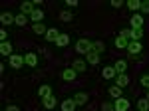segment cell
<instances>
[{
    "mask_svg": "<svg viewBox=\"0 0 149 111\" xmlns=\"http://www.w3.org/2000/svg\"><path fill=\"white\" fill-rule=\"evenodd\" d=\"M102 111H115V109H113V103H109V101L102 103Z\"/></svg>",
    "mask_w": 149,
    "mask_h": 111,
    "instance_id": "obj_34",
    "label": "cell"
},
{
    "mask_svg": "<svg viewBox=\"0 0 149 111\" xmlns=\"http://www.w3.org/2000/svg\"><path fill=\"white\" fill-rule=\"evenodd\" d=\"M30 20H32L34 24H40L42 20H44V10H42V8H34V12L30 14Z\"/></svg>",
    "mask_w": 149,
    "mask_h": 111,
    "instance_id": "obj_13",
    "label": "cell"
},
{
    "mask_svg": "<svg viewBox=\"0 0 149 111\" xmlns=\"http://www.w3.org/2000/svg\"><path fill=\"white\" fill-rule=\"evenodd\" d=\"M117 36H123L125 40H129V42H139V40L143 38V28H139V30L125 28V30H121V32L117 34Z\"/></svg>",
    "mask_w": 149,
    "mask_h": 111,
    "instance_id": "obj_1",
    "label": "cell"
},
{
    "mask_svg": "<svg viewBox=\"0 0 149 111\" xmlns=\"http://www.w3.org/2000/svg\"><path fill=\"white\" fill-rule=\"evenodd\" d=\"M102 76H103L105 79H113L115 76H117V74H115V67H113V66H105V67L102 69Z\"/></svg>",
    "mask_w": 149,
    "mask_h": 111,
    "instance_id": "obj_18",
    "label": "cell"
},
{
    "mask_svg": "<svg viewBox=\"0 0 149 111\" xmlns=\"http://www.w3.org/2000/svg\"><path fill=\"white\" fill-rule=\"evenodd\" d=\"M66 4H68L70 8H76V6H78L80 2H78V0H66Z\"/></svg>",
    "mask_w": 149,
    "mask_h": 111,
    "instance_id": "obj_37",
    "label": "cell"
},
{
    "mask_svg": "<svg viewBox=\"0 0 149 111\" xmlns=\"http://www.w3.org/2000/svg\"><path fill=\"white\" fill-rule=\"evenodd\" d=\"M127 8L131 12H139L141 10V0H127Z\"/></svg>",
    "mask_w": 149,
    "mask_h": 111,
    "instance_id": "obj_27",
    "label": "cell"
},
{
    "mask_svg": "<svg viewBox=\"0 0 149 111\" xmlns=\"http://www.w3.org/2000/svg\"><path fill=\"white\" fill-rule=\"evenodd\" d=\"M14 20H16V16L10 14V12H2V14H0V22H2V26H10V24H14Z\"/></svg>",
    "mask_w": 149,
    "mask_h": 111,
    "instance_id": "obj_8",
    "label": "cell"
},
{
    "mask_svg": "<svg viewBox=\"0 0 149 111\" xmlns=\"http://www.w3.org/2000/svg\"><path fill=\"white\" fill-rule=\"evenodd\" d=\"M68 44H70V34H60L56 40V46L58 48H66Z\"/></svg>",
    "mask_w": 149,
    "mask_h": 111,
    "instance_id": "obj_20",
    "label": "cell"
},
{
    "mask_svg": "<svg viewBox=\"0 0 149 111\" xmlns=\"http://www.w3.org/2000/svg\"><path fill=\"white\" fill-rule=\"evenodd\" d=\"M42 105H44V109L52 111V109H56V105H58V99L54 97V95H50V97H46V99H42Z\"/></svg>",
    "mask_w": 149,
    "mask_h": 111,
    "instance_id": "obj_9",
    "label": "cell"
},
{
    "mask_svg": "<svg viewBox=\"0 0 149 111\" xmlns=\"http://www.w3.org/2000/svg\"><path fill=\"white\" fill-rule=\"evenodd\" d=\"M8 66L14 67V69H18V67L26 66V58H24V56H20V54H12L10 60H8Z\"/></svg>",
    "mask_w": 149,
    "mask_h": 111,
    "instance_id": "obj_3",
    "label": "cell"
},
{
    "mask_svg": "<svg viewBox=\"0 0 149 111\" xmlns=\"http://www.w3.org/2000/svg\"><path fill=\"white\" fill-rule=\"evenodd\" d=\"M113 44H115V48H117V50H127V46H129V40H125L123 36H115Z\"/></svg>",
    "mask_w": 149,
    "mask_h": 111,
    "instance_id": "obj_15",
    "label": "cell"
},
{
    "mask_svg": "<svg viewBox=\"0 0 149 111\" xmlns=\"http://www.w3.org/2000/svg\"><path fill=\"white\" fill-rule=\"evenodd\" d=\"M141 14H149V0H141Z\"/></svg>",
    "mask_w": 149,
    "mask_h": 111,
    "instance_id": "obj_32",
    "label": "cell"
},
{
    "mask_svg": "<svg viewBox=\"0 0 149 111\" xmlns=\"http://www.w3.org/2000/svg\"><path fill=\"white\" fill-rule=\"evenodd\" d=\"M0 54L2 56H12V44L10 42H0Z\"/></svg>",
    "mask_w": 149,
    "mask_h": 111,
    "instance_id": "obj_23",
    "label": "cell"
},
{
    "mask_svg": "<svg viewBox=\"0 0 149 111\" xmlns=\"http://www.w3.org/2000/svg\"><path fill=\"white\" fill-rule=\"evenodd\" d=\"M147 99H149V89H147Z\"/></svg>",
    "mask_w": 149,
    "mask_h": 111,
    "instance_id": "obj_39",
    "label": "cell"
},
{
    "mask_svg": "<svg viewBox=\"0 0 149 111\" xmlns=\"http://www.w3.org/2000/svg\"><path fill=\"white\" fill-rule=\"evenodd\" d=\"M28 20H30V18H28L26 14H22V12H20V14H16L14 24H16V26H26V22H28Z\"/></svg>",
    "mask_w": 149,
    "mask_h": 111,
    "instance_id": "obj_28",
    "label": "cell"
},
{
    "mask_svg": "<svg viewBox=\"0 0 149 111\" xmlns=\"http://www.w3.org/2000/svg\"><path fill=\"white\" fill-rule=\"evenodd\" d=\"M60 107H62V111H74L78 105H76L74 97H68V99H64L62 103H60Z\"/></svg>",
    "mask_w": 149,
    "mask_h": 111,
    "instance_id": "obj_7",
    "label": "cell"
},
{
    "mask_svg": "<svg viewBox=\"0 0 149 111\" xmlns=\"http://www.w3.org/2000/svg\"><path fill=\"white\" fill-rule=\"evenodd\" d=\"M129 22H131V28H133V30L143 28V14H133V18H131Z\"/></svg>",
    "mask_w": 149,
    "mask_h": 111,
    "instance_id": "obj_11",
    "label": "cell"
},
{
    "mask_svg": "<svg viewBox=\"0 0 149 111\" xmlns=\"http://www.w3.org/2000/svg\"><path fill=\"white\" fill-rule=\"evenodd\" d=\"M72 67H74L78 74H81V71H86V67H88V62H84V60H76V62L72 64Z\"/></svg>",
    "mask_w": 149,
    "mask_h": 111,
    "instance_id": "obj_22",
    "label": "cell"
},
{
    "mask_svg": "<svg viewBox=\"0 0 149 111\" xmlns=\"http://www.w3.org/2000/svg\"><path fill=\"white\" fill-rule=\"evenodd\" d=\"M90 99V95L86 93V91H78L76 95H74V101H76V105H86Z\"/></svg>",
    "mask_w": 149,
    "mask_h": 111,
    "instance_id": "obj_12",
    "label": "cell"
},
{
    "mask_svg": "<svg viewBox=\"0 0 149 111\" xmlns=\"http://www.w3.org/2000/svg\"><path fill=\"white\" fill-rule=\"evenodd\" d=\"M32 32H34V34H38V36H46L48 28H46V26H44L42 22H40V24H34V26H32Z\"/></svg>",
    "mask_w": 149,
    "mask_h": 111,
    "instance_id": "obj_26",
    "label": "cell"
},
{
    "mask_svg": "<svg viewBox=\"0 0 149 111\" xmlns=\"http://www.w3.org/2000/svg\"><path fill=\"white\" fill-rule=\"evenodd\" d=\"M34 2H32V0H28V2H22V4H20V12H22V14H26V16H30V14H32V12H34Z\"/></svg>",
    "mask_w": 149,
    "mask_h": 111,
    "instance_id": "obj_10",
    "label": "cell"
},
{
    "mask_svg": "<svg viewBox=\"0 0 149 111\" xmlns=\"http://www.w3.org/2000/svg\"><path fill=\"white\" fill-rule=\"evenodd\" d=\"M60 34H62V32H60L58 28H48L44 40H46V42H54V44H56V40H58V36H60Z\"/></svg>",
    "mask_w": 149,
    "mask_h": 111,
    "instance_id": "obj_6",
    "label": "cell"
},
{
    "mask_svg": "<svg viewBox=\"0 0 149 111\" xmlns=\"http://www.w3.org/2000/svg\"><path fill=\"white\" fill-rule=\"evenodd\" d=\"M86 62H88L90 66H95V64H100V54H95V52H90V54L86 56Z\"/></svg>",
    "mask_w": 149,
    "mask_h": 111,
    "instance_id": "obj_24",
    "label": "cell"
},
{
    "mask_svg": "<svg viewBox=\"0 0 149 111\" xmlns=\"http://www.w3.org/2000/svg\"><path fill=\"white\" fill-rule=\"evenodd\" d=\"M115 79H117V81H115V85H117V87H125L127 83H129V78H127L125 74H119V76H115Z\"/></svg>",
    "mask_w": 149,
    "mask_h": 111,
    "instance_id": "obj_21",
    "label": "cell"
},
{
    "mask_svg": "<svg viewBox=\"0 0 149 111\" xmlns=\"http://www.w3.org/2000/svg\"><path fill=\"white\" fill-rule=\"evenodd\" d=\"M6 36H8L6 28H2V30H0V40H2V42H8V40H6Z\"/></svg>",
    "mask_w": 149,
    "mask_h": 111,
    "instance_id": "obj_36",
    "label": "cell"
},
{
    "mask_svg": "<svg viewBox=\"0 0 149 111\" xmlns=\"http://www.w3.org/2000/svg\"><path fill=\"white\" fill-rule=\"evenodd\" d=\"M141 50H143L141 42H129V46H127V54L131 56V58H133V56H139Z\"/></svg>",
    "mask_w": 149,
    "mask_h": 111,
    "instance_id": "obj_5",
    "label": "cell"
},
{
    "mask_svg": "<svg viewBox=\"0 0 149 111\" xmlns=\"http://www.w3.org/2000/svg\"><path fill=\"white\" fill-rule=\"evenodd\" d=\"M103 50H105V44H103L102 40H95L93 42V52L95 54H103Z\"/></svg>",
    "mask_w": 149,
    "mask_h": 111,
    "instance_id": "obj_30",
    "label": "cell"
},
{
    "mask_svg": "<svg viewBox=\"0 0 149 111\" xmlns=\"http://www.w3.org/2000/svg\"><path fill=\"white\" fill-rule=\"evenodd\" d=\"M4 111H20V107H18V105H8Z\"/></svg>",
    "mask_w": 149,
    "mask_h": 111,
    "instance_id": "obj_38",
    "label": "cell"
},
{
    "mask_svg": "<svg viewBox=\"0 0 149 111\" xmlns=\"http://www.w3.org/2000/svg\"><path fill=\"white\" fill-rule=\"evenodd\" d=\"M76 52H78V54L88 56L90 52H93V42L86 40V38H80V40L76 42Z\"/></svg>",
    "mask_w": 149,
    "mask_h": 111,
    "instance_id": "obj_2",
    "label": "cell"
},
{
    "mask_svg": "<svg viewBox=\"0 0 149 111\" xmlns=\"http://www.w3.org/2000/svg\"><path fill=\"white\" fill-rule=\"evenodd\" d=\"M109 4H111V8H121L123 6V0H111Z\"/></svg>",
    "mask_w": 149,
    "mask_h": 111,
    "instance_id": "obj_35",
    "label": "cell"
},
{
    "mask_svg": "<svg viewBox=\"0 0 149 111\" xmlns=\"http://www.w3.org/2000/svg\"><path fill=\"white\" fill-rule=\"evenodd\" d=\"M72 18H74V14H72V12H68V10H62V12H60V20H62V22H70Z\"/></svg>",
    "mask_w": 149,
    "mask_h": 111,
    "instance_id": "obj_31",
    "label": "cell"
},
{
    "mask_svg": "<svg viewBox=\"0 0 149 111\" xmlns=\"http://www.w3.org/2000/svg\"><path fill=\"white\" fill-rule=\"evenodd\" d=\"M113 67H115V74L119 76V74H125V69H127V62L125 60H117L113 64Z\"/></svg>",
    "mask_w": 149,
    "mask_h": 111,
    "instance_id": "obj_19",
    "label": "cell"
},
{
    "mask_svg": "<svg viewBox=\"0 0 149 111\" xmlns=\"http://www.w3.org/2000/svg\"><path fill=\"white\" fill-rule=\"evenodd\" d=\"M107 93H109V95H111L113 99H117V97H123V95H121V93H123V89L117 87V85H111V87L107 89Z\"/></svg>",
    "mask_w": 149,
    "mask_h": 111,
    "instance_id": "obj_25",
    "label": "cell"
},
{
    "mask_svg": "<svg viewBox=\"0 0 149 111\" xmlns=\"http://www.w3.org/2000/svg\"><path fill=\"white\" fill-rule=\"evenodd\" d=\"M129 99H125V97H117V99H113V109L115 111H127L129 109Z\"/></svg>",
    "mask_w": 149,
    "mask_h": 111,
    "instance_id": "obj_4",
    "label": "cell"
},
{
    "mask_svg": "<svg viewBox=\"0 0 149 111\" xmlns=\"http://www.w3.org/2000/svg\"><path fill=\"white\" fill-rule=\"evenodd\" d=\"M139 83H141L143 87L149 89V74H143V76H141V79H139Z\"/></svg>",
    "mask_w": 149,
    "mask_h": 111,
    "instance_id": "obj_33",
    "label": "cell"
},
{
    "mask_svg": "<svg viewBox=\"0 0 149 111\" xmlns=\"http://www.w3.org/2000/svg\"><path fill=\"white\" fill-rule=\"evenodd\" d=\"M137 109L139 111H149V99L147 97H141V99L137 101Z\"/></svg>",
    "mask_w": 149,
    "mask_h": 111,
    "instance_id": "obj_29",
    "label": "cell"
},
{
    "mask_svg": "<svg viewBox=\"0 0 149 111\" xmlns=\"http://www.w3.org/2000/svg\"><path fill=\"white\" fill-rule=\"evenodd\" d=\"M24 58H26V66L28 67H36L38 66V56H36L34 52H28Z\"/></svg>",
    "mask_w": 149,
    "mask_h": 111,
    "instance_id": "obj_17",
    "label": "cell"
},
{
    "mask_svg": "<svg viewBox=\"0 0 149 111\" xmlns=\"http://www.w3.org/2000/svg\"><path fill=\"white\" fill-rule=\"evenodd\" d=\"M76 76H78V71H76L74 67H68V69L62 71V79H66V81H74Z\"/></svg>",
    "mask_w": 149,
    "mask_h": 111,
    "instance_id": "obj_16",
    "label": "cell"
},
{
    "mask_svg": "<svg viewBox=\"0 0 149 111\" xmlns=\"http://www.w3.org/2000/svg\"><path fill=\"white\" fill-rule=\"evenodd\" d=\"M50 95H54V93H52V87H50V85H46V83H44V85H40V87H38V97L46 99V97H50Z\"/></svg>",
    "mask_w": 149,
    "mask_h": 111,
    "instance_id": "obj_14",
    "label": "cell"
}]
</instances>
